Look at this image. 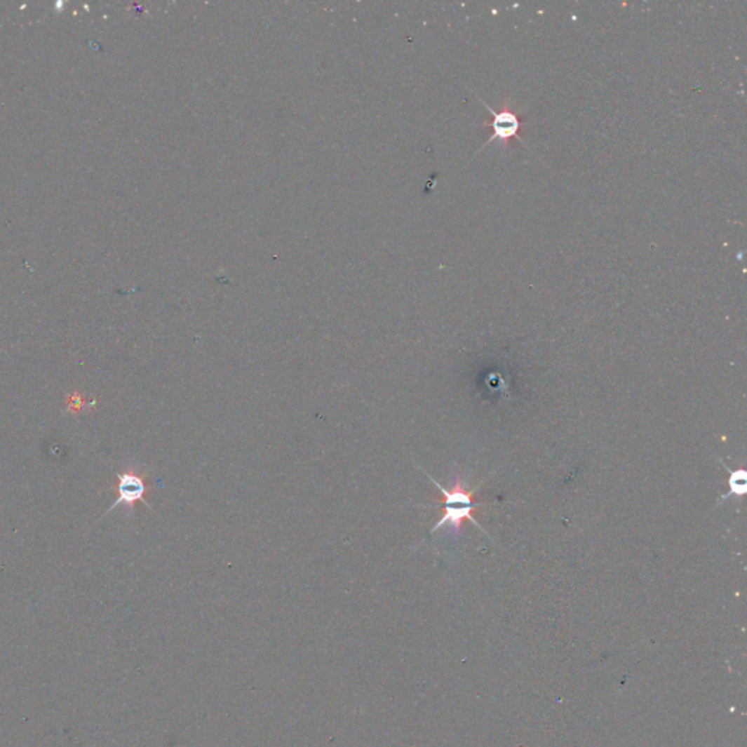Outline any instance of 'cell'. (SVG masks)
I'll list each match as a JSON object with an SVG mask.
<instances>
[{"label": "cell", "instance_id": "1", "mask_svg": "<svg viewBox=\"0 0 747 747\" xmlns=\"http://www.w3.org/2000/svg\"><path fill=\"white\" fill-rule=\"evenodd\" d=\"M425 475L431 479V482L436 487L441 490V494L444 497V499L441 502H438V505L444 506L443 508L444 514L438 520V523H436L431 528V534H435L444 525H448L454 534H460L463 523L464 521H470V523L475 524L485 536H487L490 539V536L485 532V528L479 524V521L475 517H473V511H475V509H478L479 506L486 505V504H479V502L473 501V495H475V492L479 489V486L469 490V489L464 487V485L462 482V478L457 476V478H455V482L452 483V487L451 489H445L440 482H436L429 475V473L425 471Z\"/></svg>", "mask_w": 747, "mask_h": 747}, {"label": "cell", "instance_id": "2", "mask_svg": "<svg viewBox=\"0 0 747 747\" xmlns=\"http://www.w3.org/2000/svg\"><path fill=\"white\" fill-rule=\"evenodd\" d=\"M112 490L117 498L102 517L114 511L119 505H124L127 511H133V508L137 502H142L148 508H151V504L148 502L147 497L149 495L152 487L147 482V476L133 467H127L123 471L117 473L116 482L112 485Z\"/></svg>", "mask_w": 747, "mask_h": 747}, {"label": "cell", "instance_id": "3", "mask_svg": "<svg viewBox=\"0 0 747 747\" xmlns=\"http://www.w3.org/2000/svg\"><path fill=\"white\" fill-rule=\"evenodd\" d=\"M483 104H485V107L489 110V113H490L492 116H494V117H492V120H490L489 123H485V124H483V126H486V127H490V129H492V135L489 136L487 142H486V143L483 144V147L480 148V151H482L483 148H486L489 143L495 142V140H499V142L502 143V147L506 148L508 144H509V142H511L514 137L520 139L518 133H520V130L523 129L524 123L521 121L520 116H518L516 112L509 110L508 105L505 104V108H504V110L499 112V113H497L495 110H492V108H490L486 102H483Z\"/></svg>", "mask_w": 747, "mask_h": 747}, {"label": "cell", "instance_id": "4", "mask_svg": "<svg viewBox=\"0 0 747 747\" xmlns=\"http://www.w3.org/2000/svg\"><path fill=\"white\" fill-rule=\"evenodd\" d=\"M721 464H724L721 460H720ZM724 467L728 470V492L725 495H722L720 498V502L717 504V506L720 504H722L724 501L730 499L732 497H737V498H743L746 490H747V471L744 469H736V470H732L728 466L724 464Z\"/></svg>", "mask_w": 747, "mask_h": 747}, {"label": "cell", "instance_id": "5", "mask_svg": "<svg viewBox=\"0 0 747 747\" xmlns=\"http://www.w3.org/2000/svg\"><path fill=\"white\" fill-rule=\"evenodd\" d=\"M67 408L69 410L72 412H78L81 409H83V402H82V397L79 393H75L72 394L70 398H69V403H67Z\"/></svg>", "mask_w": 747, "mask_h": 747}]
</instances>
